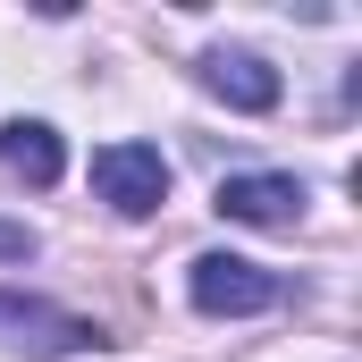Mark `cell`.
I'll list each match as a JSON object with an SVG mask.
<instances>
[{
	"label": "cell",
	"instance_id": "cell-1",
	"mask_svg": "<svg viewBox=\"0 0 362 362\" xmlns=\"http://www.w3.org/2000/svg\"><path fill=\"white\" fill-rule=\"evenodd\" d=\"M185 295H194V312H211V320H245V312H270L278 303V278L262 262H245V253H202L194 270H185Z\"/></svg>",
	"mask_w": 362,
	"mask_h": 362
},
{
	"label": "cell",
	"instance_id": "cell-2",
	"mask_svg": "<svg viewBox=\"0 0 362 362\" xmlns=\"http://www.w3.org/2000/svg\"><path fill=\"white\" fill-rule=\"evenodd\" d=\"M93 185H101V202L118 219H152L169 202V160L152 144H101L93 152Z\"/></svg>",
	"mask_w": 362,
	"mask_h": 362
},
{
	"label": "cell",
	"instance_id": "cell-3",
	"mask_svg": "<svg viewBox=\"0 0 362 362\" xmlns=\"http://www.w3.org/2000/svg\"><path fill=\"white\" fill-rule=\"evenodd\" d=\"M0 346H17V354H85V346H101V329L76 320V312H59V303L0 295Z\"/></svg>",
	"mask_w": 362,
	"mask_h": 362
},
{
	"label": "cell",
	"instance_id": "cell-4",
	"mask_svg": "<svg viewBox=\"0 0 362 362\" xmlns=\"http://www.w3.org/2000/svg\"><path fill=\"white\" fill-rule=\"evenodd\" d=\"M219 211L245 219V228H295V219H303V177H270V169L228 177L219 185Z\"/></svg>",
	"mask_w": 362,
	"mask_h": 362
},
{
	"label": "cell",
	"instance_id": "cell-5",
	"mask_svg": "<svg viewBox=\"0 0 362 362\" xmlns=\"http://www.w3.org/2000/svg\"><path fill=\"white\" fill-rule=\"evenodd\" d=\"M202 85L219 93L228 110H278V68L262 51H211L202 59Z\"/></svg>",
	"mask_w": 362,
	"mask_h": 362
},
{
	"label": "cell",
	"instance_id": "cell-6",
	"mask_svg": "<svg viewBox=\"0 0 362 362\" xmlns=\"http://www.w3.org/2000/svg\"><path fill=\"white\" fill-rule=\"evenodd\" d=\"M0 160H8V177H25V185H59V169H68L59 127H42V118H8L0 127Z\"/></svg>",
	"mask_w": 362,
	"mask_h": 362
},
{
	"label": "cell",
	"instance_id": "cell-7",
	"mask_svg": "<svg viewBox=\"0 0 362 362\" xmlns=\"http://www.w3.org/2000/svg\"><path fill=\"white\" fill-rule=\"evenodd\" d=\"M0 262H34V228H17V219H0Z\"/></svg>",
	"mask_w": 362,
	"mask_h": 362
}]
</instances>
